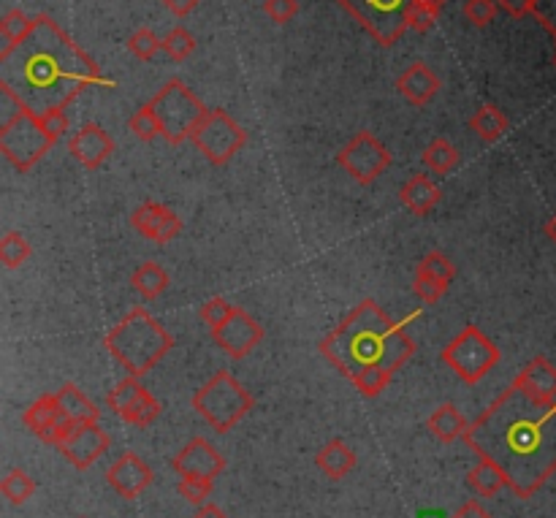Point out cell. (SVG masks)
Segmentation results:
<instances>
[{
	"label": "cell",
	"instance_id": "cell-1",
	"mask_svg": "<svg viewBox=\"0 0 556 518\" xmlns=\"http://www.w3.org/2000/svg\"><path fill=\"white\" fill-rule=\"evenodd\" d=\"M464 443L505 472L519 500H532L556 475V402L510 386L472 421Z\"/></svg>",
	"mask_w": 556,
	"mask_h": 518
},
{
	"label": "cell",
	"instance_id": "cell-2",
	"mask_svg": "<svg viewBox=\"0 0 556 518\" xmlns=\"http://www.w3.org/2000/svg\"><path fill=\"white\" fill-rule=\"evenodd\" d=\"M0 82L28 104L36 117L66 109L87 87H114V79L47 14H38L30 33L14 47L0 49Z\"/></svg>",
	"mask_w": 556,
	"mask_h": 518
},
{
	"label": "cell",
	"instance_id": "cell-3",
	"mask_svg": "<svg viewBox=\"0 0 556 518\" xmlns=\"http://www.w3.org/2000/svg\"><path fill=\"white\" fill-rule=\"evenodd\" d=\"M396 323L399 321H391V315H386L380 304L367 299L321 342L323 358L345 377H353L369 364H380L383 342L396 329Z\"/></svg>",
	"mask_w": 556,
	"mask_h": 518
},
{
	"label": "cell",
	"instance_id": "cell-4",
	"mask_svg": "<svg viewBox=\"0 0 556 518\" xmlns=\"http://www.w3.org/2000/svg\"><path fill=\"white\" fill-rule=\"evenodd\" d=\"M104 345L128 375L142 377L174 348V337L144 307H133L106 334Z\"/></svg>",
	"mask_w": 556,
	"mask_h": 518
},
{
	"label": "cell",
	"instance_id": "cell-5",
	"mask_svg": "<svg viewBox=\"0 0 556 518\" xmlns=\"http://www.w3.org/2000/svg\"><path fill=\"white\" fill-rule=\"evenodd\" d=\"M190 405L217 434H226L253 410V396L231 372L220 369L198 388Z\"/></svg>",
	"mask_w": 556,
	"mask_h": 518
},
{
	"label": "cell",
	"instance_id": "cell-6",
	"mask_svg": "<svg viewBox=\"0 0 556 518\" xmlns=\"http://www.w3.org/2000/svg\"><path fill=\"white\" fill-rule=\"evenodd\" d=\"M150 106L161 123V136L171 144H182L185 139H190L193 128L207 114V106L201 104V98L190 93V87H185V82L180 79H171L169 85L161 87Z\"/></svg>",
	"mask_w": 556,
	"mask_h": 518
},
{
	"label": "cell",
	"instance_id": "cell-7",
	"mask_svg": "<svg viewBox=\"0 0 556 518\" xmlns=\"http://www.w3.org/2000/svg\"><path fill=\"white\" fill-rule=\"evenodd\" d=\"M443 361L456 372L459 380H464L467 386H475L500 364V348L478 326H467L443 350Z\"/></svg>",
	"mask_w": 556,
	"mask_h": 518
},
{
	"label": "cell",
	"instance_id": "cell-8",
	"mask_svg": "<svg viewBox=\"0 0 556 518\" xmlns=\"http://www.w3.org/2000/svg\"><path fill=\"white\" fill-rule=\"evenodd\" d=\"M380 47H394L405 36L407 11L413 0H337Z\"/></svg>",
	"mask_w": 556,
	"mask_h": 518
},
{
	"label": "cell",
	"instance_id": "cell-9",
	"mask_svg": "<svg viewBox=\"0 0 556 518\" xmlns=\"http://www.w3.org/2000/svg\"><path fill=\"white\" fill-rule=\"evenodd\" d=\"M190 142L196 144V150L209 163L223 166L245 147L247 131L223 109H207V114L201 117V123L193 128Z\"/></svg>",
	"mask_w": 556,
	"mask_h": 518
},
{
	"label": "cell",
	"instance_id": "cell-10",
	"mask_svg": "<svg viewBox=\"0 0 556 518\" xmlns=\"http://www.w3.org/2000/svg\"><path fill=\"white\" fill-rule=\"evenodd\" d=\"M0 150L14 169L25 174L52 150V142L47 139V133L41 131L36 114L25 112L17 123L0 131Z\"/></svg>",
	"mask_w": 556,
	"mask_h": 518
},
{
	"label": "cell",
	"instance_id": "cell-11",
	"mask_svg": "<svg viewBox=\"0 0 556 518\" xmlns=\"http://www.w3.org/2000/svg\"><path fill=\"white\" fill-rule=\"evenodd\" d=\"M337 163L361 185H372L391 166V152L369 131L356 133L337 155Z\"/></svg>",
	"mask_w": 556,
	"mask_h": 518
},
{
	"label": "cell",
	"instance_id": "cell-12",
	"mask_svg": "<svg viewBox=\"0 0 556 518\" xmlns=\"http://www.w3.org/2000/svg\"><path fill=\"white\" fill-rule=\"evenodd\" d=\"M171 470L180 478H193V481H215L220 472L226 470V459L217 451L215 445L204 437H193L174 459Z\"/></svg>",
	"mask_w": 556,
	"mask_h": 518
},
{
	"label": "cell",
	"instance_id": "cell-13",
	"mask_svg": "<svg viewBox=\"0 0 556 518\" xmlns=\"http://www.w3.org/2000/svg\"><path fill=\"white\" fill-rule=\"evenodd\" d=\"M212 340L217 342V348L226 350L231 358H247L264 340V329H261V323L255 321L250 312L236 307L234 315L223 326L212 329Z\"/></svg>",
	"mask_w": 556,
	"mask_h": 518
},
{
	"label": "cell",
	"instance_id": "cell-14",
	"mask_svg": "<svg viewBox=\"0 0 556 518\" xmlns=\"http://www.w3.org/2000/svg\"><path fill=\"white\" fill-rule=\"evenodd\" d=\"M109 445H112V437L101 426L87 424L76 426V432L60 445V451L66 456V462L74 464L76 470H87L109 451Z\"/></svg>",
	"mask_w": 556,
	"mask_h": 518
},
{
	"label": "cell",
	"instance_id": "cell-15",
	"mask_svg": "<svg viewBox=\"0 0 556 518\" xmlns=\"http://www.w3.org/2000/svg\"><path fill=\"white\" fill-rule=\"evenodd\" d=\"M152 478H155L152 470L144 464L142 456H136V453H123V456L106 470V483H109L120 497H125V500H136V497L150 486Z\"/></svg>",
	"mask_w": 556,
	"mask_h": 518
},
{
	"label": "cell",
	"instance_id": "cell-16",
	"mask_svg": "<svg viewBox=\"0 0 556 518\" xmlns=\"http://www.w3.org/2000/svg\"><path fill=\"white\" fill-rule=\"evenodd\" d=\"M68 152H71L85 169H98V166H104L106 158L114 152V142L112 136H109L101 125L87 123L71 136Z\"/></svg>",
	"mask_w": 556,
	"mask_h": 518
},
{
	"label": "cell",
	"instance_id": "cell-17",
	"mask_svg": "<svg viewBox=\"0 0 556 518\" xmlns=\"http://www.w3.org/2000/svg\"><path fill=\"white\" fill-rule=\"evenodd\" d=\"M396 90L405 95L407 104L426 106L434 95L440 93V79L426 63H413L407 66L399 79H396Z\"/></svg>",
	"mask_w": 556,
	"mask_h": 518
},
{
	"label": "cell",
	"instance_id": "cell-18",
	"mask_svg": "<svg viewBox=\"0 0 556 518\" xmlns=\"http://www.w3.org/2000/svg\"><path fill=\"white\" fill-rule=\"evenodd\" d=\"M513 386L524 388L527 394L546 399V402H556V367L543 356L532 358L527 367L516 375Z\"/></svg>",
	"mask_w": 556,
	"mask_h": 518
},
{
	"label": "cell",
	"instance_id": "cell-19",
	"mask_svg": "<svg viewBox=\"0 0 556 518\" xmlns=\"http://www.w3.org/2000/svg\"><path fill=\"white\" fill-rule=\"evenodd\" d=\"M399 198H402V204H405L413 215L424 217L440 204L443 193H440V188H437L426 174H415L413 179H407L405 185H402Z\"/></svg>",
	"mask_w": 556,
	"mask_h": 518
},
{
	"label": "cell",
	"instance_id": "cell-20",
	"mask_svg": "<svg viewBox=\"0 0 556 518\" xmlns=\"http://www.w3.org/2000/svg\"><path fill=\"white\" fill-rule=\"evenodd\" d=\"M421 312H413V315H407L402 321L396 323V329L391 331L383 342V358H380V364L391 372L396 369H402L410 361V356L415 353V340L407 334V323H413Z\"/></svg>",
	"mask_w": 556,
	"mask_h": 518
},
{
	"label": "cell",
	"instance_id": "cell-21",
	"mask_svg": "<svg viewBox=\"0 0 556 518\" xmlns=\"http://www.w3.org/2000/svg\"><path fill=\"white\" fill-rule=\"evenodd\" d=\"M315 464H318V470L331 478V481H340L345 478L353 467H356V451L350 448L348 443H342V440H331L326 448H321V453L315 456Z\"/></svg>",
	"mask_w": 556,
	"mask_h": 518
},
{
	"label": "cell",
	"instance_id": "cell-22",
	"mask_svg": "<svg viewBox=\"0 0 556 518\" xmlns=\"http://www.w3.org/2000/svg\"><path fill=\"white\" fill-rule=\"evenodd\" d=\"M429 432L440 440V443H453V440H459L467 434L470 424H467V418L462 415V410L456 405H440L429 415Z\"/></svg>",
	"mask_w": 556,
	"mask_h": 518
},
{
	"label": "cell",
	"instance_id": "cell-23",
	"mask_svg": "<svg viewBox=\"0 0 556 518\" xmlns=\"http://www.w3.org/2000/svg\"><path fill=\"white\" fill-rule=\"evenodd\" d=\"M57 402H60V410L68 413L76 421V426H87V424H98L101 418V410L95 405L93 399H87L74 383H66V386L57 391Z\"/></svg>",
	"mask_w": 556,
	"mask_h": 518
},
{
	"label": "cell",
	"instance_id": "cell-24",
	"mask_svg": "<svg viewBox=\"0 0 556 518\" xmlns=\"http://www.w3.org/2000/svg\"><path fill=\"white\" fill-rule=\"evenodd\" d=\"M131 285L133 291L139 293L142 299L152 302V299H158V296L169 288V272H166L161 264L147 261V264H142L136 272H133Z\"/></svg>",
	"mask_w": 556,
	"mask_h": 518
},
{
	"label": "cell",
	"instance_id": "cell-25",
	"mask_svg": "<svg viewBox=\"0 0 556 518\" xmlns=\"http://www.w3.org/2000/svg\"><path fill=\"white\" fill-rule=\"evenodd\" d=\"M467 483L478 497H494V494H500L502 486H508V478L491 459H478V464L467 475Z\"/></svg>",
	"mask_w": 556,
	"mask_h": 518
},
{
	"label": "cell",
	"instance_id": "cell-26",
	"mask_svg": "<svg viewBox=\"0 0 556 518\" xmlns=\"http://www.w3.org/2000/svg\"><path fill=\"white\" fill-rule=\"evenodd\" d=\"M470 131L475 133L478 139H483V142H497L502 133L508 131V117H505L494 104H486L472 114Z\"/></svg>",
	"mask_w": 556,
	"mask_h": 518
},
{
	"label": "cell",
	"instance_id": "cell-27",
	"mask_svg": "<svg viewBox=\"0 0 556 518\" xmlns=\"http://www.w3.org/2000/svg\"><path fill=\"white\" fill-rule=\"evenodd\" d=\"M57 413H60V402H57V394H44L38 396L36 402L22 413V424L28 426L30 432L36 434V437H41V434L47 432L49 426H52V421L57 418Z\"/></svg>",
	"mask_w": 556,
	"mask_h": 518
},
{
	"label": "cell",
	"instance_id": "cell-28",
	"mask_svg": "<svg viewBox=\"0 0 556 518\" xmlns=\"http://www.w3.org/2000/svg\"><path fill=\"white\" fill-rule=\"evenodd\" d=\"M391 369H386L383 364H369V367L359 369L356 375L350 377V383L359 388L361 394L369 396V399H375L386 391V386L391 383Z\"/></svg>",
	"mask_w": 556,
	"mask_h": 518
},
{
	"label": "cell",
	"instance_id": "cell-29",
	"mask_svg": "<svg viewBox=\"0 0 556 518\" xmlns=\"http://www.w3.org/2000/svg\"><path fill=\"white\" fill-rule=\"evenodd\" d=\"M144 386L139 383V377L128 375L125 380H120L117 386H114V391H109V396H106V405H109V410L112 413H117L120 418H123L128 410H131L133 405H136V399L142 396Z\"/></svg>",
	"mask_w": 556,
	"mask_h": 518
},
{
	"label": "cell",
	"instance_id": "cell-30",
	"mask_svg": "<svg viewBox=\"0 0 556 518\" xmlns=\"http://www.w3.org/2000/svg\"><path fill=\"white\" fill-rule=\"evenodd\" d=\"M456 163H459V150L453 147L451 142H445V139H434L424 152V166L434 174H448V171L456 169Z\"/></svg>",
	"mask_w": 556,
	"mask_h": 518
},
{
	"label": "cell",
	"instance_id": "cell-31",
	"mask_svg": "<svg viewBox=\"0 0 556 518\" xmlns=\"http://www.w3.org/2000/svg\"><path fill=\"white\" fill-rule=\"evenodd\" d=\"M0 494L11 502V505H22L36 494V483L25 470H9V475L0 481Z\"/></svg>",
	"mask_w": 556,
	"mask_h": 518
},
{
	"label": "cell",
	"instance_id": "cell-32",
	"mask_svg": "<svg viewBox=\"0 0 556 518\" xmlns=\"http://www.w3.org/2000/svg\"><path fill=\"white\" fill-rule=\"evenodd\" d=\"M33 22H36V17H28L25 11H9V14H3V19H0V38H3V49L6 47H14V44H19L22 38L28 36L30 28H33Z\"/></svg>",
	"mask_w": 556,
	"mask_h": 518
},
{
	"label": "cell",
	"instance_id": "cell-33",
	"mask_svg": "<svg viewBox=\"0 0 556 518\" xmlns=\"http://www.w3.org/2000/svg\"><path fill=\"white\" fill-rule=\"evenodd\" d=\"M30 242L19 231H9V234L0 239V261L6 269H17L25 261H30Z\"/></svg>",
	"mask_w": 556,
	"mask_h": 518
},
{
	"label": "cell",
	"instance_id": "cell-34",
	"mask_svg": "<svg viewBox=\"0 0 556 518\" xmlns=\"http://www.w3.org/2000/svg\"><path fill=\"white\" fill-rule=\"evenodd\" d=\"M440 11H443V6H440L437 0H413V3H410V11H407V25H410L415 33H426V30L434 28Z\"/></svg>",
	"mask_w": 556,
	"mask_h": 518
},
{
	"label": "cell",
	"instance_id": "cell-35",
	"mask_svg": "<svg viewBox=\"0 0 556 518\" xmlns=\"http://www.w3.org/2000/svg\"><path fill=\"white\" fill-rule=\"evenodd\" d=\"M163 215H166V207L155 204V201H144L142 207L133 209L131 226L136 228V231H139L142 236L152 239V236H155V231H158V226H161Z\"/></svg>",
	"mask_w": 556,
	"mask_h": 518
},
{
	"label": "cell",
	"instance_id": "cell-36",
	"mask_svg": "<svg viewBox=\"0 0 556 518\" xmlns=\"http://www.w3.org/2000/svg\"><path fill=\"white\" fill-rule=\"evenodd\" d=\"M158 415H161V402H158V399L144 388L142 396L136 399V405L123 415V421H128V424L133 426H142L144 429V426H150Z\"/></svg>",
	"mask_w": 556,
	"mask_h": 518
},
{
	"label": "cell",
	"instance_id": "cell-37",
	"mask_svg": "<svg viewBox=\"0 0 556 518\" xmlns=\"http://www.w3.org/2000/svg\"><path fill=\"white\" fill-rule=\"evenodd\" d=\"M25 112H30L28 104L6 82H0V131H6L11 123H17Z\"/></svg>",
	"mask_w": 556,
	"mask_h": 518
},
{
	"label": "cell",
	"instance_id": "cell-38",
	"mask_svg": "<svg viewBox=\"0 0 556 518\" xmlns=\"http://www.w3.org/2000/svg\"><path fill=\"white\" fill-rule=\"evenodd\" d=\"M193 49H196V38L185 28L169 30V36L163 38V52H166L174 63L188 60V57L193 55Z\"/></svg>",
	"mask_w": 556,
	"mask_h": 518
},
{
	"label": "cell",
	"instance_id": "cell-39",
	"mask_svg": "<svg viewBox=\"0 0 556 518\" xmlns=\"http://www.w3.org/2000/svg\"><path fill=\"white\" fill-rule=\"evenodd\" d=\"M415 272L421 274H429V277H434V280H440L443 285H451L453 280H456V266L451 264V258L443 253H429L421 258V264H418V269Z\"/></svg>",
	"mask_w": 556,
	"mask_h": 518
},
{
	"label": "cell",
	"instance_id": "cell-40",
	"mask_svg": "<svg viewBox=\"0 0 556 518\" xmlns=\"http://www.w3.org/2000/svg\"><path fill=\"white\" fill-rule=\"evenodd\" d=\"M163 49V38H158L150 28H139L128 38V52L139 60H152Z\"/></svg>",
	"mask_w": 556,
	"mask_h": 518
},
{
	"label": "cell",
	"instance_id": "cell-41",
	"mask_svg": "<svg viewBox=\"0 0 556 518\" xmlns=\"http://www.w3.org/2000/svg\"><path fill=\"white\" fill-rule=\"evenodd\" d=\"M128 128H131V131L136 133L142 142H152V139H158V136H161V123H158V117H155V112H152L150 104H144L139 112L133 114Z\"/></svg>",
	"mask_w": 556,
	"mask_h": 518
},
{
	"label": "cell",
	"instance_id": "cell-42",
	"mask_svg": "<svg viewBox=\"0 0 556 518\" xmlns=\"http://www.w3.org/2000/svg\"><path fill=\"white\" fill-rule=\"evenodd\" d=\"M497 0H467L464 6V17L470 19L475 28H489L494 17H497Z\"/></svg>",
	"mask_w": 556,
	"mask_h": 518
},
{
	"label": "cell",
	"instance_id": "cell-43",
	"mask_svg": "<svg viewBox=\"0 0 556 518\" xmlns=\"http://www.w3.org/2000/svg\"><path fill=\"white\" fill-rule=\"evenodd\" d=\"M74 432H76V421H74V418H71V415L60 410L55 421H52V426H49L47 432L41 434L38 440H41V443L57 445V448H60V445L66 443L68 437H71V434H74Z\"/></svg>",
	"mask_w": 556,
	"mask_h": 518
},
{
	"label": "cell",
	"instance_id": "cell-44",
	"mask_svg": "<svg viewBox=\"0 0 556 518\" xmlns=\"http://www.w3.org/2000/svg\"><path fill=\"white\" fill-rule=\"evenodd\" d=\"M413 291L424 304H437L440 299H443V293L448 291V285H443L440 280H434V277H429V274L415 272Z\"/></svg>",
	"mask_w": 556,
	"mask_h": 518
},
{
	"label": "cell",
	"instance_id": "cell-45",
	"mask_svg": "<svg viewBox=\"0 0 556 518\" xmlns=\"http://www.w3.org/2000/svg\"><path fill=\"white\" fill-rule=\"evenodd\" d=\"M38 125H41V131L47 133L49 142L55 144L57 139H63L68 131L66 109H49V112H44L41 117H38Z\"/></svg>",
	"mask_w": 556,
	"mask_h": 518
},
{
	"label": "cell",
	"instance_id": "cell-46",
	"mask_svg": "<svg viewBox=\"0 0 556 518\" xmlns=\"http://www.w3.org/2000/svg\"><path fill=\"white\" fill-rule=\"evenodd\" d=\"M234 304H228L226 299H209L204 307H201V321L207 323L209 329H217V326H223V323L234 315Z\"/></svg>",
	"mask_w": 556,
	"mask_h": 518
},
{
	"label": "cell",
	"instance_id": "cell-47",
	"mask_svg": "<svg viewBox=\"0 0 556 518\" xmlns=\"http://www.w3.org/2000/svg\"><path fill=\"white\" fill-rule=\"evenodd\" d=\"M180 497L190 505H204L212 494V481H193V478H180Z\"/></svg>",
	"mask_w": 556,
	"mask_h": 518
},
{
	"label": "cell",
	"instance_id": "cell-48",
	"mask_svg": "<svg viewBox=\"0 0 556 518\" xmlns=\"http://www.w3.org/2000/svg\"><path fill=\"white\" fill-rule=\"evenodd\" d=\"M264 11L272 22L285 25L299 14V0H264Z\"/></svg>",
	"mask_w": 556,
	"mask_h": 518
},
{
	"label": "cell",
	"instance_id": "cell-49",
	"mask_svg": "<svg viewBox=\"0 0 556 518\" xmlns=\"http://www.w3.org/2000/svg\"><path fill=\"white\" fill-rule=\"evenodd\" d=\"M182 231V220L180 215H174L171 209H166V215H163L161 226H158V231H155V236H152V242H158V245H166V242H171V239H177Z\"/></svg>",
	"mask_w": 556,
	"mask_h": 518
},
{
	"label": "cell",
	"instance_id": "cell-50",
	"mask_svg": "<svg viewBox=\"0 0 556 518\" xmlns=\"http://www.w3.org/2000/svg\"><path fill=\"white\" fill-rule=\"evenodd\" d=\"M532 17L538 19L540 25H543L556 41V0H535V14H532Z\"/></svg>",
	"mask_w": 556,
	"mask_h": 518
},
{
	"label": "cell",
	"instance_id": "cell-51",
	"mask_svg": "<svg viewBox=\"0 0 556 518\" xmlns=\"http://www.w3.org/2000/svg\"><path fill=\"white\" fill-rule=\"evenodd\" d=\"M497 6L505 9L510 17H529V14H535V0H497Z\"/></svg>",
	"mask_w": 556,
	"mask_h": 518
},
{
	"label": "cell",
	"instance_id": "cell-52",
	"mask_svg": "<svg viewBox=\"0 0 556 518\" xmlns=\"http://www.w3.org/2000/svg\"><path fill=\"white\" fill-rule=\"evenodd\" d=\"M161 3L174 14V17H188L190 11L196 9L201 0H161Z\"/></svg>",
	"mask_w": 556,
	"mask_h": 518
},
{
	"label": "cell",
	"instance_id": "cell-53",
	"mask_svg": "<svg viewBox=\"0 0 556 518\" xmlns=\"http://www.w3.org/2000/svg\"><path fill=\"white\" fill-rule=\"evenodd\" d=\"M451 518H491V516L486 513V508H483L481 502L470 500V502H464L462 508L456 510Z\"/></svg>",
	"mask_w": 556,
	"mask_h": 518
},
{
	"label": "cell",
	"instance_id": "cell-54",
	"mask_svg": "<svg viewBox=\"0 0 556 518\" xmlns=\"http://www.w3.org/2000/svg\"><path fill=\"white\" fill-rule=\"evenodd\" d=\"M196 518H228L223 510L212 505V502H204V505H198L196 510Z\"/></svg>",
	"mask_w": 556,
	"mask_h": 518
},
{
	"label": "cell",
	"instance_id": "cell-55",
	"mask_svg": "<svg viewBox=\"0 0 556 518\" xmlns=\"http://www.w3.org/2000/svg\"><path fill=\"white\" fill-rule=\"evenodd\" d=\"M546 236L556 245V212H554V217H551V220L546 223Z\"/></svg>",
	"mask_w": 556,
	"mask_h": 518
},
{
	"label": "cell",
	"instance_id": "cell-56",
	"mask_svg": "<svg viewBox=\"0 0 556 518\" xmlns=\"http://www.w3.org/2000/svg\"><path fill=\"white\" fill-rule=\"evenodd\" d=\"M421 518H440V513H437V510H434V513H432V510H429V513H424V516H421Z\"/></svg>",
	"mask_w": 556,
	"mask_h": 518
},
{
	"label": "cell",
	"instance_id": "cell-57",
	"mask_svg": "<svg viewBox=\"0 0 556 518\" xmlns=\"http://www.w3.org/2000/svg\"><path fill=\"white\" fill-rule=\"evenodd\" d=\"M437 3H440V6H445V3H448V0H437Z\"/></svg>",
	"mask_w": 556,
	"mask_h": 518
},
{
	"label": "cell",
	"instance_id": "cell-58",
	"mask_svg": "<svg viewBox=\"0 0 556 518\" xmlns=\"http://www.w3.org/2000/svg\"><path fill=\"white\" fill-rule=\"evenodd\" d=\"M554 66H556V55H554Z\"/></svg>",
	"mask_w": 556,
	"mask_h": 518
}]
</instances>
